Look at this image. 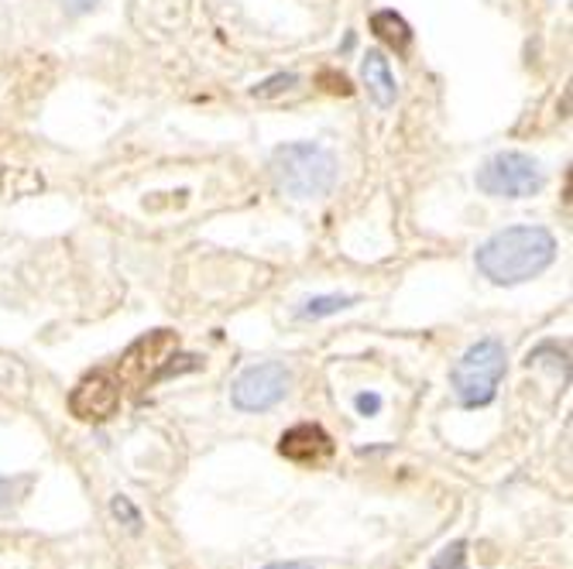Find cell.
Instances as JSON below:
<instances>
[{
    "label": "cell",
    "mask_w": 573,
    "mask_h": 569,
    "mask_svg": "<svg viewBox=\"0 0 573 569\" xmlns=\"http://www.w3.org/2000/svg\"><path fill=\"white\" fill-rule=\"evenodd\" d=\"M265 569H309L302 562H275V566H265Z\"/></svg>",
    "instance_id": "obj_17"
},
{
    "label": "cell",
    "mask_w": 573,
    "mask_h": 569,
    "mask_svg": "<svg viewBox=\"0 0 573 569\" xmlns=\"http://www.w3.org/2000/svg\"><path fill=\"white\" fill-rule=\"evenodd\" d=\"M505 361H509V353L494 337H485L464 350V358L457 361V367H453V374H450L453 395H457L464 409L491 405L501 377H505V367H509Z\"/></svg>",
    "instance_id": "obj_3"
},
{
    "label": "cell",
    "mask_w": 573,
    "mask_h": 569,
    "mask_svg": "<svg viewBox=\"0 0 573 569\" xmlns=\"http://www.w3.org/2000/svg\"><path fill=\"white\" fill-rule=\"evenodd\" d=\"M557 257V237L542 227H509L477 247V271L494 284H518L542 275Z\"/></svg>",
    "instance_id": "obj_1"
},
{
    "label": "cell",
    "mask_w": 573,
    "mask_h": 569,
    "mask_svg": "<svg viewBox=\"0 0 573 569\" xmlns=\"http://www.w3.org/2000/svg\"><path fill=\"white\" fill-rule=\"evenodd\" d=\"M371 32L385 45H392L395 52H405L409 49V41H413V28L405 25V17L395 14V11H378L371 17Z\"/></svg>",
    "instance_id": "obj_9"
},
{
    "label": "cell",
    "mask_w": 573,
    "mask_h": 569,
    "mask_svg": "<svg viewBox=\"0 0 573 569\" xmlns=\"http://www.w3.org/2000/svg\"><path fill=\"white\" fill-rule=\"evenodd\" d=\"M117 405H121V388L110 374H89L69 395V409L83 422H104L117 412Z\"/></svg>",
    "instance_id": "obj_6"
},
{
    "label": "cell",
    "mask_w": 573,
    "mask_h": 569,
    "mask_svg": "<svg viewBox=\"0 0 573 569\" xmlns=\"http://www.w3.org/2000/svg\"><path fill=\"white\" fill-rule=\"evenodd\" d=\"M299 80L289 73V76H272L268 83H261L258 89H254V97H272V93H282V89H289V86H296Z\"/></svg>",
    "instance_id": "obj_14"
},
{
    "label": "cell",
    "mask_w": 573,
    "mask_h": 569,
    "mask_svg": "<svg viewBox=\"0 0 573 569\" xmlns=\"http://www.w3.org/2000/svg\"><path fill=\"white\" fill-rule=\"evenodd\" d=\"M25 487H28V477H0V508H11Z\"/></svg>",
    "instance_id": "obj_12"
},
{
    "label": "cell",
    "mask_w": 573,
    "mask_h": 569,
    "mask_svg": "<svg viewBox=\"0 0 573 569\" xmlns=\"http://www.w3.org/2000/svg\"><path fill=\"white\" fill-rule=\"evenodd\" d=\"M361 80L371 93V100L378 107H392L398 100V83H395V73H392V65L389 59L381 56L378 49H371L361 62Z\"/></svg>",
    "instance_id": "obj_8"
},
{
    "label": "cell",
    "mask_w": 573,
    "mask_h": 569,
    "mask_svg": "<svg viewBox=\"0 0 573 569\" xmlns=\"http://www.w3.org/2000/svg\"><path fill=\"white\" fill-rule=\"evenodd\" d=\"M546 185V175L533 155L522 152H501L488 158L477 172V189L498 199H529Z\"/></svg>",
    "instance_id": "obj_4"
},
{
    "label": "cell",
    "mask_w": 573,
    "mask_h": 569,
    "mask_svg": "<svg viewBox=\"0 0 573 569\" xmlns=\"http://www.w3.org/2000/svg\"><path fill=\"white\" fill-rule=\"evenodd\" d=\"M97 4H100V0H59V8H62L65 14H73V17H80V14L93 11Z\"/></svg>",
    "instance_id": "obj_15"
},
{
    "label": "cell",
    "mask_w": 573,
    "mask_h": 569,
    "mask_svg": "<svg viewBox=\"0 0 573 569\" xmlns=\"http://www.w3.org/2000/svg\"><path fill=\"white\" fill-rule=\"evenodd\" d=\"M429 569H467V542H453L446 549L429 562Z\"/></svg>",
    "instance_id": "obj_11"
},
{
    "label": "cell",
    "mask_w": 573,
    "mask_h": 569,
    "mask_svg": "<svg viewBox=\"0 0 573 569\" xmlns=\"http://www.w3.org/2000/svg\"><path fill=\"white\" fill-rule=\"evenodd\" d=\"M354 405H357V412H361V415L368 419V415H378L381 398H378V395H357V398H354Z\"/></svg>",
    "instance_id": "obj_16"
},
{
    "label": "cell",
    "mask_w": 573,
    "mask_h": 569,
    "mask_svg": "<svg viewBox=\"0 0 573 569\" xmlns=\"http://www.w3.org/2000/svg\"><path fill=\"white\" fill-rule=\"evenodd\" d=\"M357 299L354 295H317V299H306L299 305V319H323V316H333L341 310H350Z\"/></svg>",
    "instance_id": "obj_10"
},
{
    "label": "cell",
    "mask_w": 573,
    "mask_h": 569,
    "mask_svg": "<svg viewBox=\"0 0 573 569\" xmlns=\"http://www.w3.org/2000/svg\"><path fill=\"white\" fill-rule=\"evenodd\" d=\"M110 511H114L117 518H124V521H128V525H131L134 532L141 529V511H138V508L128 501V497H121V494H117L114 501H110Z\"/></svg>",
    "instance_id": "obj_13"
},
{
    "label": "cell",
    "mask_w": 573,
    "mask_h": 569,
    "mask_svg": "<svg viewBox=\"0 0 573 569\" xmlns=\"http://www.w3.org/2000/svg\"><path fill=\"white\" fill-rule=\"evenodd\" d=\"M289 385H293V374L285 371V364L265 361V364L248 367L241 377H237L234 388H230V398L241 412H268L285 398Z\"/></svg>",
    "instance_id": "obj_5"
},
{
    "label": "cell",
    "mask_w": 573,
    "mask_h": 569,
    "mask_svg": "<svg viewBox=\"0 0 573 569\" xmlns=\"http://www.w3.org/2000/svg\"><path fill=\"white\" fill-rule=\"evenodd\" d=\"M272 175L293 199H320L337 185V158L317 141H293L272 152Z\"/></svg>",
    "instance_id": "obj_2"
},
{
    "label": "cell",
    "mask_w": 573,
    "mask_h": 569,
    "mask_svg": "<svg viewBox=\"0 0 573 569\" xmlns=\"http://www.w3.org/2000/svg\"><path fill=\"white\" fill-rule=\"evenodd\" d=\"M278 453L293 463H320L333 453V439L320 425H293L289 433H282Z\"/></svg>",
    "instance_id": "obj_7"
}]
</instances>
